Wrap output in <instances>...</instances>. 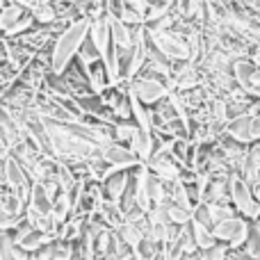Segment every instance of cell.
I'll return each mask as SVG.
<instances>
[{"mask_svg":"<svg viewBox=\"0 0 260 260\" xmlns=\"http://www.w3.org/2000/svg\"><path fill=\"white\" fill-rule=\"evenodd\" d=\"M78 59H80L85 67H94V64L103 62V53H101V50L96 48L94 41L87 37L85 44H82V48H80V53H78Z\"/></svg>","mask_w":260,"mask_h":260,"instance_id":"18","label":"cell"},{"mask_svg":"<svg viewBox=\"0 0 260 260\" xmlns=\"http://www.w3.org/2000/svg\"><path fill=\"white\" fill-rule=\"evenodd\" d=\"M23 3H30V0H23Z\"/></svg>","mask_w":260,"mask_h":260,"instance_id":"23","label":"cell"},{"mask_svg":"<svg viewBox=\"0 0 260 260\" xmlns=\"http://www.w3.org/2000/svg\"><path fill=\"white\" fill-rule=\"evenodd\" d=\"M244 249H247L249 258L260 260V221L258 219H253L251 229H249V238H247V244H244Z\"/></svg>","mask_w":260,"mask_h":260,"instance_id":"19","label":"cell"},{"mask_svg":"<svg viewBox=\"0 0 260 260\" xmlns=\"http://www.w3.org/2000/svg\"><path fill=\"white\" fill-rule=\"evenodd\" d=\"M130 148L137 153L142 162H148L153 157V151H155V133L153 130H142L137 126L133 139H130Z\"/></svg>","mask_w":260,"mask_h":260,"instance_id":"13","label":"cell"},{"mask_svg":"<svg viewBox=\"0 0 260 260\" xmlns=\"http://www.w3.org/2000/svg\"><path fill=\"white\" fill-rule=\"evenodd\" d=\"M146 37L148 44L162 53L167 59L171 62H185V59H192V50H189V44L174 30H153V27H146Z\"/></svg>","mask_w":260,"mask_h":260,"instance_id":"2","label":"cell"},{"mask_svg":"<svg viewBox=\"0 0 260 260\" xmlns=\"http://www.w3.org/2000/svg\"><path fill=\"white\" fill-rule=\"evenodd\" d=\"M229 137L240 144L258 142L260 139V114H240L229 123Z\"/></svg>","mask_w":260,"mask_h":260,"instance_id":"7","label":"cell"},{"mask_svg":"<svg viewBox=\"0 0 260 260\" xmlns=\"http://www.w3.org/2000/svg\"><path fill=\"white\" fill-rule=\"evenodd\" d=\"M249 224L244 217H231V219H224L219 224H215L212 233H215L217 242H224L229 244L231 249H240L242 244H247V238H249Z\"/></svg>","mask_w":260,"mask_h":260,"instance_id":"5","label":"cell"},{"mask_svg":"<svg viewBox=\"0 0 260 260\" xmlns=\"http://www.w3.org/2000/svg\"><path fill=\"white\" fill-rule=\"evenodd\" d=\"M135 130H137V123L135 121H117L112 126V137H114V142H119V144H130Z\"/></svg>","mask_w":260,"mask_h":260,"instance_id":"20","label":"cell"},{"mask_svg":"<svg viewBox=\"0 0 260 260\" xmlns=\"http://www.w3.org/2000/svg\"><path fill=\"white\" fill-rule=\"evenodd\" d=\"M206 208H208V215H210L212 224H219V221H224V219H231V217H235L233 208H231V206H226L224 201H217V203H206Z\"/></svg>","mask_w":260,"mask_h":260,"instance_id":"21","label":"cell"},{"mask_svg":"<svg viewBox=\"0 0 260 260\" xmlns=\"http://www.w3.org/2000/svg\"><path fill=\"white\" fill-rule=\"evenodd\" d=\"M89 39L94 41L96 48H99L103 55L112 48V27H110V16L108 14L101 16V18H96V21H91Z\"/></svg>","mask_w":260,"mask_h":260,"instance_id":"12","label":"cell"},{"mask_svg":"<svg viewBox=\"0 0 260 260\" xmlns=\"http://www.w3.org/2000/svg\"><path fill=\"white\" fill-rule=\"evenodd\" d=\"M128 87H130V94L144 105H155L171 94L169 85H167L165 80L151 78V76H142V73H139L135 80H130Z\"/></svg>","mask_w":260,"mask_h":260,"instance_id":"4","label":"cell"},{"mask_svg":"<svg viewBox=\"0 0 260 260\" xmlns=\"http://www.w3.org/2000/svg\"><path fill=\"white\" fill-rule=\"evenodd\" d=\"M89 27H91L89 18H80V21L71 23L69 27H64L59 32V37L53 44V50H50V73L62 76L67 71L69 64L78 57L85 39L89 37Z\"/></svg>","mask_w":260,"mask_h":260,"instance_id":"1","label":"cell"},{"mask_svg":"<svg viewBox=\"0 0 260 260\" xmlns=\"http://www.w3.org/2000/svg\"><path fill=\"white\" fill-rule=\"evenodd\" d=\"M103 160L110 167H117V169H135V167L144 165L137 153L130 148V144H119V142H110L103 148Z\"/></svg>","mask_w":260,"mask_h":260,"instance_id":"8","label":"cell"},{"mask_svg":"<svg viewBox=\"0 0 260 260\" xmlns=\"http://www.w3.org/2000/svg\"><path fill=\"white\" fill-rule=\"evenodd\" d=\"M101 187H103V194L108 201L121 203L123 194H126L130 187V169L112 171L110 176H105V178L101 180Z\"/></svg>","mask_w":260,"mask_h":260,"instance_id":"9","label":"cell"},{"mask_svg":"<svg viewBox=\"0 0 260 260\" xmlns=\"http://www.w3.org/2000/svg\"><path fill=\"white\" fill-rule=\"evenodd\" d=\"M146 165H148V169H151L153 176L167 180V183L180 180V176H183V167H180L171 155H153Z\"/></svg>","mask_w":260,"mask_h":260,"instance_id":"10","label":"cell"},{"mask_svg":"<svg viewBox=\"0 0 260 260\" xmlns=\"http://www.w3.org/2000/svg\"><path fill=\"white\" fill-rule=\"evenodd\" d=\"M233 71H235L238 82L242 85V89H247L253 96H260V69L258 67H253L249 62H235Z\"/></svg>","mask_w":260,"mask_h":260,"instance_id":"11","label":"cell"},{"mask_svg":"<svg viewBox=\"0 0 260 260\" xmlns=\"http://www.w3.org/2000/svg\"><path fill=\"white\" fill-rule=\"evenodd\" d=\"M167 215H169V221L176 226H187L189 221L194 219V208L187 206H178V203L167 201Z\"/></svg>","mask_w":260,"mask_h":260,"instance_id":"16","label":"cell"},{"mask_svg":"<svg viewBox=\"0 0 260 260\" xmlns=\"http://www.w3.org/2000/svg\"><path fill=\"white\" fill-rule=\"evenodd\" d=\"M5 183H7V187L12 189L25 206L30 203V194H32V185H35V180L30 178V174H27V171L23 169L12 155L5 160Z\"/></svg>","mask_w":260,"mask_h":260,"instance_id":"6","label":"cell"},{"mask_svg":"<svg viewBox=\"0 0 260 260\" xmlns=\"http://www.w3.org/2000/svg\"><path fill=\"white\" fill-rule=\"evenodd\" d=\"M229 244L224 242H217L212 249H208V251H203V256H206V260H226V251H229Z\"/></svg>","mask_w":260,"mask_h":260,"instance_id":"22","label":"cell"},{"mask_svg":"<svg viewBox=\"0 0 260 260\" xmlns=\"http://www.w3.org/2000/svg\"><path fill=\"white\" fill-rule=\"evenodd\" d=\"M229 197L233 201L235 210L247 219H258L260 217V201L253 197V189L242 176H233L229 180Z\"/></svg>","mask_w":260,"mask_h":260,"instance_id":"3","label":"cell"},{"mask_svg":"<svg viewBox=\"0 0 260 260\" xmlns=\"http://www.w3.org/2000/svg\"><path fill=\"white\" fill-rule=\"evenodd\" d=\"M189 231H192L194 242H197V247L201 249V251H208V249H212L217 244V238H215V233H212L210 226H206V224H201V221L192 219V221H189Z\"/></svg>","mask_w":260,"mask_h":260,"instance_id":"15","label":"cell"},{"mask_svg":"<svg viewBox=\"0 0 260 260\" xmlns=\"http://www.w3.org/2000/svg\"><path fill=\"white\" fill-rule=\"evenodd\" d=\"M110 27H112V44L117 46V48H133L135 46V27L133 25L110 16Z\"/></svg>","mask_w":260,"mask_h":260,"instance_id":"14","label":"cell"},{"mask_svg":"<svg viewBox=\"0 0 260 260\" xmlns=\"http://www.w3.org/2000/svg\"><path fill=\"white\" fill-rule=\"evenodd\" d=\"M119 235L123 238V242L128 244L130 249H133V253L139 249V244H142V240L146 238V233H144L142 229H139L137 224H133V221H126V224L119 229Z\"/></svg>","mask_w":260,"mask_h":260,"instance_id":"17","label":"cell"}]
</instances>
